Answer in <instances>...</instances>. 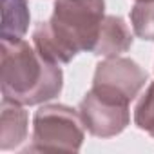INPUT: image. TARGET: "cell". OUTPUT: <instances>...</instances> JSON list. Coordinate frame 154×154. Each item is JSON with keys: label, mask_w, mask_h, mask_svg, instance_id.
<instances>
[{"label": "cell", "mask_w": 154, "mask_h": 154, "mask_svg": "<svg viewBox=\"0 0 154 154\" xmlns=\"http://www.w3.org/2000/svg\"><path fill=\"white\" fill-rule=\"evenodd\" d=\"M105 18V0H54L53 15L33 29L35 49L54 63L93 53Z\"/></svg>", "instance_id": "obj_1"}, {"label": "cell", "mask_w": 154, "mask_h": 154, "mask_svg": "<svg viewBox=\"0 0 154 154\" xmlns=\"http://www.w3.org/2000/svg\"><path fill=\"white\" fill-rule=\"evenodd\" d=\"M0 58V87L4 98L31 107L45 103L62 93L63 72L60 63L44 58L24 38L2 40Z\"/></svg>", "instance_id": "obj_2"}, {"label": "cell", "mask_w": 154, "mask_h": 154, "mask_svg": "<svg viewBox=\"0 0 154 154\" xmlns=\"http://www.w3.org/2000/svg\"><path fill=\"white\" fill-rule=\"evenodd\" d=\"M84 140L85 125L78 111L62 103H47L33 116V138L26 150L78 152Z\"/></svg>", "instance_id": "obj_3"}, {"label": "cell", "mask_w": 154, "mask_h": 154, "mask_svg": "<svg viewBox=\"0 0 154 154\" xmlns=\"http://www.w3.org/2000/svg\"><path fill=\"white\" fill-rule=\"evenodd\" d=\"M129 102L91 87L78 105L87 132L94 138H112L123 132L131 122Z\"/></svg>", "instance_id": "obj_4"}, {"label": "cell", "mask_w": 154, "mask_h": 154, "mask_svg": "<svg viewBox=\"0 0 154 154\" xmlns=\"http://www.w3.org/2000/svg\"><path fill=\"white\" fill-rule=\"evenodd\" d=\"M147 82V71L140 67L134 60L125 56H111L96 65L93 76V89L131 103Z\"/></svg>", "instance_id": "obj_5"}, {"label": "cell", "mask_w": 154, "mask_h": 154, "mask_svg": "<svg viewBox=\"0 0 154 154\" xmlns=\"http://www.w3.org/2000/svg\"><path fill=\"white\" fill-rule=\"evenodd\" d=\"M26 105L2 98L0 105V150L18 149L27 140L29 116Z\"/></svg>", "instance_id": "obj_6"}, {"label": "cell", "mask_w": 154, "mask_h": 154, "mask_svg": "<svg viewBox=\"0 0 154 154\" xmlns=\"http://www.w3.org/2000/svg\"><path fill=\"white\" fill-rule=\"evenodd\" d=\"M132 40H134L132 33L122 17L105 15L98 42L93 49V54L103 56V58L120 56L122 53H127L132 47Z\"/></svg>", "instance_id": "obj_7"}, {"label": "cell", "mask_w": 154, "mask_h": 154, "mask_svg": "<svg viewBox=\"0 0 154 154\" xmlns=\"http://www.w3.org/2000/svg\"><path fill=\"white\" fill-rule=\"evenodd\" d=\"M27 0H2V40H22L29 29Z\"/></svg>", "instance_id": "obj_8"}, {"label": "cell", "mask_w": 154, "mask_h": 154, "mask_svg": "<svg viewBox=\"0 0 154 154\" xmlns=\"http://www.w3.org/2000/svg\"><path fill=\"white\" fill-rule=\"evenodd\" d=\"M131 26L138 38L154 42V0H138L131 9Z\"/></svg>", "instance_id": "obj_9"}, {"label": "cell", "mask_w": 154, "mask_h": 154, "mask_svg": "<svg viewBox=\"0 0 154 154\" xmlns=\"http://www.w3.org/2000/svg\"><path fill=\"white\" fill-rule=\"evenodd\" d=\"M134 125L154 138V82L147 85L134 107Z\"/></svg>", "instance_id": "obj_10"}, {"label": "cell", "mask_w": 154, "mask_h": 154, "mask_svg": "<svg viewBox=\"0 0 154 154\" xmlns=\"http://www.w3.org/2000/svg\"><path fill=\"white\" fill-rule=\"evenodd\" d=\"M136 2H138V0H136Z\"/></svg>", "instance_id": "obj_11"}]
</instances>
